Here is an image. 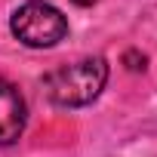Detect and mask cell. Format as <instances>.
Returning a JSON list of instances; mask_svg holds the SVG:
<instances>
[{
	"instance_id": "3957f363",
	"label": "cell",
	"mask_w": 157,
	"mask_h": 157,
	"mask_svg": "<svg viewBox=\"0 0 157 157\" xmlns=\"http://www.w3.org/2000/svg\"><path fill=\"white\" fill-rule=\"evenodd\" d=\"M28 123V105L16 83L0 80V145H13Z\"/></svg>"
},
{
	"instance_id": "277c9868",
	"label": "cell",
	"mask_w": 157,
	"mask_h": 157,
	"mask_svg": "<svg viewBox=\"0 0 157 157\" xmlns=\"http://www.w3.org/2000/svg\"><path fill=\"white\" fill-rule=\"evenodd\" d=\"M123 65H126L129 71H145L148 59H145L142 52H136V49H126V52H123Z\"/></svg>"
},
{
	"instance_id": "7a4b0ae2",
	"label": "cell",
	"mask_w": 157,
	"mask_h": 157,
	"mask_svg": "<svg viewBox=\"0 0 157 157\" xmlns=\"http://www.w3.org/2000/svg\"><path fill=\"white\" fill-rule=\"evenodd\" d=\"M10 28L13 34L31 46V49H49L56 46L59 40H65L68 34V19L52 6V3H43V0H28L22 3L13 19H10Z\"/></svg>"
},
{
	"instance_id": "6da1fadb",
	"label": "cell",
	"mask_w": 157,
	"mask_h": 157,
	"mask_svg": "<svg viewBox=\"0 0 157 157\" xmlns=\"http://www.w3.org/2000/svg\"><path fill=\"white\" fill-rule=\"evenodd\" d=\"M105 83H108V62L102 56L62 65L43 77L46 99L59 108H83L96 102Z\"/></svg>"
},
{
	"instance_id": "5b68a950",
	"label": "cell",
	"mask_w": 157,
	"mask_h": 157,
	"mask_svg": "<svg viewBox=\"0 0 157 157\" xmlns=\"http://www.w3.org/2000/svg\"><path fill=\"white\" fill-rule=\"evenodd\" d=\"M71 3H77V6H93L96 0H71Z\"/></svg>"
}]
</instances>
